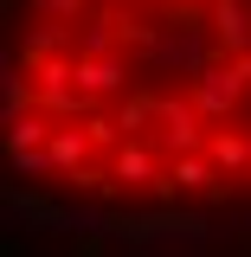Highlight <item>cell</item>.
Listing matches in <instances>:
<instances>
[{"instance_id":"6da1fadb","label":"cell","mask_w":251,"mask_h":257,"mask_svg":"<svg viewBox=\"0 0 251 257\" xmlns=\"http://www.w3.org/2000/svg\"><path fill=\"white\" fill-rule=\"evenodd\" d=\"M7 142L97 206L251 193V0H13Z\"/></svg>"}]
</instances>
